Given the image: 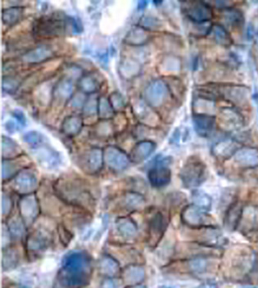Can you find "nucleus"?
<instances>
[{"label": "nucleus", "mask_w": 258, "mask_h": 288, "mask_svg": "<svg viewBox=\"0 0 258 288\" xmlns=\"http://www.w3.org/2000/svg\"><path fill=\"white\" fill-rule=\"evenodd\" d=\"M123 204L128 211H139L145 204V199L143 195L137 191H128L124 196Z\"/></svg>", "instance_id": "37"}, {"label": "nucleus", "mask_w": 258, "mask_h": 288, "mask_svg": "<svg viewBox=\"0 0 258 288\" xmlns=\"http://www.w3.org/2000/svg\"><path fill=\"white\" fill-rule=\"evenodd\" d=\"M138 26L147 31H156L162 27V22L153 16H143L139 21Z\"/></svg>", "instance_id": "48"}, {"label": "nucleus", "mask_w": 258, "mask_h": 288, "mask_svg": "<svg viewBox=\"0 0 258 288\" xmlns=\"http://www.w3.org/2000/svg\"><path fill=\"white\" fill-rule=\"evenodd\" d=\"M53 87L54 84L46 80L34 89V97L40 107H48L53 102Z\"/></svg>", "instance_id": "27"}, {"label": "nucleus", "mask_w": 258, "mask_h": 288, "mask_svg": "<svg viewBox=\"0 0 258 288\" xmlns=\"http://www.w3.org/2000/svg\"><path fill=\"white\" fill-rule=\"evenodd\" d=\"M188 266L190 270L194 273H203L206 272L208 268V261L205 258L194 257L188 262Z\"/></svg>", "instance_id": "49"}, {"label": "nucleus", "mask_w": 258, "mask_h": 288, "mask_svg": "<svg viewBox=\"0 0 258 288\" xmlns=\"http://www.w3.org/2000/svg\"><path fill=\"white\" fill-rule=\"evenodd\" d=\"M57 55V52L51 44H40L32 47L26 53L21 55L19 61L28 65H37L53 59Z\"/></svg>", "instance_id": "6"}, {"label": "nucleus", "mask_w": 258, "mask_h": 288, "mask_svg": "<svg viewBox=\"0 0 258 288\" xmlns=\"http://www.w3.org/2000/svg\"><path fill=\"white\" fill-rule=\"evenodd\" d=\"M32 151L36 161L44 169L52 170L57 169L61 165L62 158L59 152L47 143H43L42 145L32 149Z\"/></svg>", "instance_id": "7"}, {"label": "nucleus", "mask_w": 258, "mask_h": 288, "mask_svg": "<svg viewBox=\"0 0 258 288\" xmlns=\"http://www.w3.org/2000/svg\"><path fill=\"white\" fill-rule=\"evenodd\" d=\"M98 105H99V98L89 97L86 100L84 108L82 109L84 118L83 120H91L98 116Z\"/></svg>", "instance_id": "45"}, {"label": "nucleus", "mask_w": 258, "mask_h": 288, "mask_svg": "<svg viewBox=\"0 0 258 288\" xmlns=\"http://www.w3.org/2000/svg\"><path fill=\"white\" fill-rule=\"evenodd\" d=\"M123 281L117 278L108 277L103 282L101 288H123Z\"/></svg>", "instance_id": "56"}, {"label": "nucleus", "mask_w": 258, "mask_h": 288, "mask_svg": "<svg viewBox=\"0 0 258 288\" xmlns=\"http://www.w3.org/2000/svg\"><path fill=\"white\" fill-rule=\"evenodd\" d=\"M84 181L75 177L60 178L56 183V191L66 203L90 208L95 205L91 193L84 187Z\"/></svg>", "instance_id": "3"}, {"label": "nucleus", "mask_w": 258, "mask_h": 288, "mask_svg": "<svg viewBox=\"0 0 258 288\" xmlns=\"http://www.w3.org/2000/svg\"><path fill=\"white\" fill-rule=\"evenodd\" d=\"M184 11L187 18L194 23L210 22L212 17V10L209 5L200 1L186 3Z\"/></svg>", "instance_id": "13"}, {"label": "nucleus", "mask_w": 258, "mask_h": 288, "mask_svg": "<svg viewBox=\"0 0 258 288\" xmlns=\"http://www.w3.org/2000/svg\"><path fill=\"white\" fill-rule=\"evenodd\" d=\"M142 70V65L136 58L125 57L121 60L118 65V72L126 80H130L137 77Z\"/></svg>", "instance_id": "20"}, {"label": "nucleus", "mask_w": 258, "mask_h": 288, "mask_svg": "<svg viewBox=\"0 0 258 288\" xmlns=\"http://www.w3.org/2000/svg\"><path fill=\"white\" fill-rule=\"evenodd\" d=\"M92 274V261L84 251H74L65 255L57 282L62 288H84Z\"/></svg>", "instance_id": "1"}, {"label": "nucleus", "mask_w": 258, "mask_h": 288, "mask_svg": "<svg viewBox=\"0 0 258 288\" xmlns=\"http://www.w3.org/2000/svg\"><path fill=\"white\" fill-rule=\"evenodd\" d=\"M225 94L229 100L234 103H242L247 98V92L243 87H232L225 89Z\"/></svg>", "instance_id": "47"}, {"label": "nucleus", "mask_w": 258, "mask_h": 288, "mask_svg": "<svg viewBox=\"0 0 258 288\" xmlns=\"http://www.w3.org/2000/svg\"><path fill=\"white\" fill-rule=\"evenodd\" d=\"M256 47H257V48H258V35H257V37L256 38Z\"/></svg>", "instance_id": "64"}, {"label": "nucleus", "mask_w": 258, "mask_h": 288, "mask_svg": "<svg viewBox=\"0 0 258 288\" xmlns=\"http://www.w3.org/2000/svg\"><path fill=\"white\" fill-rule=\"evenodd\" d=\"M132 288H145V287H144V286H135Z\"/></svg>", "instance_id": "63"}, {"label": "nucleus", "mask_w": 258, "mask_h": 288, "mask_svg": "<svg viewBox=\"0 0 258 288\" xmlns=\"http://www.w3.org/2000/svg\"><path fill=\"white\" fill-rule=\"evenodd\" d=\"M84 126V120L77 115H71L65 118L62 121L61 130L62 132L68 137L77 135Z\"/></svg>", "instance_id": "29"}, {"label": "nucleus", "mask_w": 258, "mask_h": 288, "mask_svg": "<svg viewBox=\"0 0 258 288\" xmlns=\"http://www.w3.org/2000/svg\"><path fill=\"white\" fill-rule=\"evenodd\" d=\"M24 15V8L16 5L3 9L2 21L8 27H13L22 20Z\"/></svg>", "instance_id": "34"}, {"label": "nucleus", "mask_w": 258, "mask_h": 288, "mask_svg": "<svg viewBox=\"0 0 258 288\" xmlns=\"http://www.w3.org/2000/svg\"><path fill=\"white\" fill-rule=\"evenodd\" d=\"M19 262V255L14 247H7L3 250L2 265L4 270H10L15 268Z\"/></svg>", "instance_id": "39"}, {"label": "nucleus", "mask_w": 258, "mask_h": 288, "mask_svg": "<svg viewBox=\"0 0 258 288\" xmlns=\"http://www.w3.org/2000/svg\"><path fill=\"white\" fill-rule=\"evenodd\" d=\"M12 200L8 194L3 193L2 194V215L4 216H9L12 210Z\"/></svg>", "instance_id": "55"}, {"label": "nucleus", "mask_w": 258, "mask_h": 288, "mask_svg": "<svg viewBox=\"0 0 258 288\" xmlns=\"http://www.w3.org/2000/svg\"><path fill=\"white\" fill-rule=\"evenodd\" d=\"M12 116L22 127L26 126V125H27V117L25 116L24 113H22V111L15 109V110L13 111Z\"/></svg>", "instance_id": "57"}, {"label": "nucleus", "mask_w": 258, "mask_h": 288, "mask_svg": "<svg viewBox=\"0 0 258 288\" xmlns=\"http://www.w3.org/2000/svg\"><path fill=\"white\" fill-rule=\"evenodd\" d=\"M181 181L187 188H195L200 186L207 178L205 164L197 159L188 161L180 173Z\"/></svg>", "instance_id": "4"}, {"label": "nucleus", "mask_w": 258, "mask_h": 288, "mask_svg": "<svg viewBox=\"0 0 258 288\" xmlns=\"http://www.w3.org/2000/svg\"><path fill=\"white\" fill-rule=\"evenodd\" d=\"M99 268L100 272L108 277H115L120 273L119 263L110 255H104L100 259Z\"/></svg>", "instance_id": "35"}, {"label": "nucleus", "mask_w": 258, "mask_h": 288, "mask_svg": "<svg viewBox=\"0 0 258 288\" xmlns=\"http://www.w3.org/2000/svg\"><path fill=\"white\" fill-rule=\"evenodd\" d=\"M101 82L95 73H88L79 79L78 86L79 91L85 94H94L100 90Z\"/></svg>", "instance_id": "31"}, {"label": "nucleus", "mask_w": 258, "mask_h": 288, "mask_svg": "<svg viewBox=\"0 0 258 288\" xmlns=\"http://www.w3.org/2000/svg\"><path fill=\"white\" fill-rule=\"evenodd\" d=\"M3 160L17 158L22 156V150L18 143L9 137L3 135L1 143Z\"/></svg>", "instance_id": "33"}, {"label": "nucleus", "mask_w": 258, "mask_h": 288, "mask_svg": "<svg viewBox=\"0 0 258 288\" xmlns=\"http://www.w3.org/2000/svg\"><path fill=\"white\" fill-rule=\"evenodd\" d=\"M87 99L88 98L86 97L85 93L79 91L76 93H74L70 101L74 109H83Z\"/></svg>", "instance_id": "53"}, {"label": "nucleus", "mask_w": 258, "mask_h": 288, "mask_svg": "<svg viewBox=\"0 0 258 288\" xmlns=\"http://www.w3.org/2000/svg\"><path fill=\"white\" fill-rule=\"evenodd\" d=\"M148 178L152 187H165L171 180V171L165 165H154L149 169Z\"/></svg>", "instance_id": "17"}, {"label": "nucleus", "mask_w": 258, "mask_h": 288, "mask_svg": "<svg viewBox=\"0 0 258 288\" xmlns=\"http://www.w3.org/2000/svg\"><path fill=\"white\" fill-rule=\"evenodd\" d=\"M98 116L101 121H108L113 119L115 117V111L112 107L110 101L105 96L99 97L98 105Z\"/></svg>", "instance_id": "40"}, {"label": "nucleus", "mask_w": 258, "mask_h": 288, "mask_svg": "<svg viewBox=\"0 0 258 288\" xmlns=\"http://www.w3.org/2000/svg\"><path fill=\"white\" fill-rule=\"evenodd\" d=\"M167 228V221L163 214L157 212L151 218L148 224V243L151 247L158 244Z\"/></svg>", "instance_id": "14"}, {"label": "nucleus", "mask_w": 258, "mask_h": 288, "mask_svg": "<svg viewBox=\"0 0 258 288\" xmlns=\"http://www.w3.org/2000/svg\"><path fill=\"white\" fill-rule=\"evenodd\" d=\"M38 185V176L36 170L26 168L19 172L14 178L13 187L16 191L23 195L31 194Z\"/></svg>", "instance_id": "8"}, {"label": "nucleus", "mask_w": 258, "mask_h": 288, "mask_svg": "<svg viewBox=\"0 0 258 288\" xmlns=\"http://www.w3.org/2000/svg\"><path fill=\"white\" fill-rule=\"evenodd\" d=\"M234 160L241 167H256L258 166V149L254 148H240L234 155Z\"/></svg>", "instance_id": "22"}, {"label": "nucleus", "mask_w": 258, "mask_h": 288, "mask_svg": "<svg viewBox=\"0 0 258 288\" xmlns=\"http://www.w3.org/2000/svg\"><path fill=\"white\" fill-rule=\"evenodd\" d=\"M224 19L228 24L232 26L239 25L243 22V14L239 10L234 9H229L225 10L224 14Z\"/></svg>", "instance_id": "51"}, {"label": "nucleus", "mask_w": 258, "mask_h": 288, "mask_svg": "<svg viewBox=\"0 0 258 288\" xmlns=\"http://www.w3.org/2000/svg\"><path fill=\"white\" fill-rule=\"evenodd\" d=\"M243 207L242 203L234 202L229 206L225 213L224 225L225 229L229 231H234L240 225L241 220L243 217Z\"/></svg>", "instance_id": "21"}, {"label": "nucleus", "mask_w": 258, "mask_h": 288, "mask_svg": "<svg viewBox=\"0 0 258 288\" xmlns=\"http://www.w3.org/2000/svg\"><path fill=\"white\" fill-rule=\"evenodd\" d=\"M157 288H179L178 286H174V285H167V284H163V285H160Z\"/></svg>", "instance_id": "62"}, {"label": "nucleus", "mask_w": 258, "mask_h": 288, "mask_svg": "<svg viewBox=\"0 0 258 288\" xmlns=\"http://www.w3.org/2000/svg\"><path fill=\"white\" fill-rule=\"evenodd\" d=\"M50 239L48 233L40 230H35L29 234L26 242L27 251L30 256H39L49 246Z\"/></svg>", "instance_id": "15"}, {"label": "nucleus", "mask_w": 258, "mask_h": 288, "mask_svg": "<svg viewBox=\"0 0 258 288\" xmlns=\"http://www.w3.org/2000/svg\"><path fill=\"white\" fill-rule=\"evenodd\" d=\"M116 228L122 238L131 239L135 238L138 233V227L132 219L129 217H120L116 221Z\"/></svg>", "instance_id": "32"}, {"label": "nucleus", "mask_w": 258, "mask_h": 288, "mask_svg": "<svg viewBox=\"0 0 258 288\" xmlns=\"http://www.w3.org/2000/svg\"><path fill=\"white\" fill-rule=\"evenodd\" d=\"M158 68L161 72L166 74L179 72L181 69V62L176 56L166 55L159 63Z\"/></svg>", "instance_id": "38"}, {"label": "nucleus", "mask_w": 258, "mask_h": 288, "mask_svg": "<svg viewBox=\"0 0 258 288\" xmlns=\"http://www.w3.org/2000/svg\"><path fill=\"white\" fill-rule=\"evenodd\" d=\"M145 277V272L142 267L136 264H130L122 272V281L127 285L135 286L141 282Z\"/></svg>", "instance_id": "30"}, {"label": "nucleus", "mask_w": 258, "mask_h": 288, "mask_svg": "<svg viewBox=\"0 0 258 288\" xmlns=\"http://www.w3.org/2000/svg\"><path fill=\"white\" fill-rule=\"evenodd\" d=\"M22 126L17 121H13V120L7 121L5 124V129L7 130L9 134H14V133L17 132L18 130H20Z\"/></svg>", "instance_id": "58"}, {"label": "nucleus", "mask_w": 258, "mask_h": 288, "mask_svg": "<svg viewBox=\"0 0 258 288\" xmlns=\"http://www.w3.org/2000/svg\"><path fill=\"white\" fill-rule=\"evenodd\" d=\"M22 139L31 149H35L39 146L42 145L43 143H46V138L44 136V134L38 131L26 133L22 137Z\"/></svg>", "instance_id": "44"}, {"label": "nucleus", "mask_w": 258, "mask_h": 288, "mask_svg": "<svg viewBox=\"0 0 258 288\" xmlns=\"http://www.w3.org/2000/svg\"><path fill=\"white\" fill-rule=\"evenodd\" d=\"M22 81L20 78L17 75H6L3 77L2 89L7 93H15L18 89H20Z\"/></svg>", "instance_id": "42"}, {"label": "nucleus", "mask_w": 258, "mask_h": 288, "mask_svg": "<svg viewBox=\"0 0 258 288\" xmlns=\"http://www.w3.org/2000/svg\"><path fill=\"white\" fill-rule=\"evenodd\" d=\"M74 95V84L72 79L63 76L58 79V81L53 87V102L57 106L64 105L66 103L71 100Z\"/></svg>", "instance_id": "16"}, {"label": "nucleus", "mask_w": 258, "mask_h": 288, "mask_svg": "<svg viewBox=\"0 0 258 288\" xmlns=\"http://www.w3.org/2000/svg\"><path fill=\"white\" fill-rule=\"evenodd\" d=\"M220 121L225 130H235L241 126L243 119L237 111L225 108L220 113Z\"/></svg>", "instance_id": "28"}, {"label": "nucleus", "mask_w": 258, "mask_h": 288, "mask_svg": "<svg viewBox=\"0 0 258 288\" xmlns=\"http://www.w3.org/2000/svg\"><path fill=\"white\" fill-rule=\"evenodd\" d=\"M133 112L135 117L138 120L141 121L142 123L144 124L146 126H150L152 125V121L151 119H154L152 117V111L149 108L148 104H143L142 102H135L132 105Z\"/></svg>", "instance_id": "36"}, {"label": "nucleus", "mask_w": 258, "mask_h": 288, "mask_svg": "<svg viewBox=\"0 0 258 288\" xmlns=\"http://www.w3.org/2000/svg\"><path fill=\"white\" fill-rule=\"evenodd\" d=\"M156 143L151 140H142L132 148L130 154V161L138 164L143 162L154 152Z\"/></svg>", "instance_id": "19"}, {"label": "nucleus", "mask_w": 258, "mask_h": 288, "mask_svg": "<svg viewBox=\"0 0 258 288\" xmlns=\"http://www.w3.org/2000/svg\"><path fill=\"white\" fill-rule=\"evenodd\" d=\"M194 130L202 137H208L214 130L215 118L211 115L194 114Z\"/></svg>", "instance_id": "23"}, {"label": "nucleus", "mask_w": 258, "mask_h": 288, "mask_svg": "<svg viewBox=\"0 0 258 288\" xmlns=\"http://www.w3.org/2000/svg\"><path fill=\"white\" fill-rule=\"evenodd\" d=\"M169 88L165 80L154 79L146 87L143 99L151 108H159L165 103L169 93Z\"/></svg>", "instance_id": "5"}, {"label": "nucleus", "mask_w": 258, "mask_h": 288, "mask_svg": "<svg viewBox=\"0 0 258 288\" xmlns=\"http://www.w3.org/2000/svg\"><path fill=\"white\" fill-rule=\"evenodd\" d=\"M225 238L218 229L214 227H207V229H202L199 242L200 244L207 246H218L225 244Z\"/></svg>", "instance_id": "26"}, {"label": "nucleus", "mask_w": 258, "mask_h": 288, "mask_svg": "<svg viewBox=\"0 0 258 288\" xmlns=\"http://www.w3.org/2000/svg\"><path fill=\"white\" fill-rule=\"evenodd\" d=\"M114 129V125H113V121H111V120L101 121L95 128V132L99 137L108 138L113 134Z\"/></svg>", "instance_id": "50"}, {"label": "nucleus", "mask_w": 258, "mask_h": 288, "mask_svg": "<svg viewBox=\"0 0 258 288\" xmlns=\"http://www.w3.org/2000/svg\"><path fill=\"white\" fill-rule=\"evenodd\" d=\"M104 163L114 171H122L130 165V156L115 146H108L104 150Z\"/></svg>", "instance_id": "9"}, {"label": "nucleus", "mask_w": 258, "mask_h": 288, "mask_svg": "<svg viewBox=\"0 0 258 288\" xmlns=\"http://www.w3.org/2000/svg\"><path fill=\"white\" fill-rule=\"evenodd\" d=\"M28 161L23 156H18L17 158L3 160L2 178L3 180H9L14 178L22 169H26Z\"/></svg>", "instance_id": "18"}, {"label": "nucleus", "mask_w": 258, "mask_h": 288, "mask_svg": "<svg viewBox=\"0 0 258 288\" xmlns=\"http://www.w3.org/2000/svg\"><path fill=\"white\" fill-rule=\"evenodd\" d=\"M11 237L12 236L11 234H10V233H9V229H8V226L3 225L2 237H1L3 249H5L6 246H8L9 242H10V238H11Z\"/></svg>", "instance_id": "59"}, {"label": "nucleus", "mask_w": 258, "mask_h": 288, "mask_svg": "<svg viewBox=\"0 0 258 288\" xmlns=\"http://www.w3.org/2000/svg\"><path fill=\"white\" fill-rule=\"evenodd\" d=\"M192 200L195 206L203 211H210L212 208V198L203 190H194L192 191Z\"/></svg>", "instance_id": "41"}, {"label": "nucleus", "mask_w": 258, "mask_h": 288, "mask_svg": "<svg viewBox=\"0 0 258 288\" xmlns=\"http://www.w3.org/2000/svg\"><path fill=\"white\" fill-rule=\"evenodd\" d=\"M210 216L205 211L200 209L194 204L189 205L181 212V220L190 228H200L208 225Z\"/></svg>", "instance_id": "11"}, {"label": "nucleus", "mask_w": 258, "mask_h": 288, "mask_svg": "<svg viewBox=\"0 0 258 288\" xmlns=\"http://www.w3.org/2000/svg\"><path fill=\"white\" fill-rule=\"evenodd\" d=\"M147 5H148V3L145 2V1H140V2H139V4H138V9H139V10H141V9H144V8L147 6Z\"/></svg>", "instance_id": "61"}, {"label": "nucleus", "mask_w": 258, "mask_h": 288, "mask_svg": "<svg viewBox=\"0 0 258 288\" xmlns=\"http://www.w3.org/2000/svg\"><path fill=\"white\" fill-rule=\"evenodd\" d=\"M21 218L25 224H31L37 218L40 214V208L39 201L36 195L27 194L21 198L18 203Z\"/></svg>", "instance_id": "12"}, {"label": "nucleus", "mask_w": 258, "mask_h": 288, "mask_svg": "<svg viewBox=\"0 0 258 288\" xmlns=\"http://www.w3.org/2000/svg\"><path fill=\"white\" fill-rule=\"evenodd\" d=\"M239 148L238 143L232 139H225L216 143L212 148L215 156L221 159H228L234 156Z\"/></svg>", "instance_id": "25"}, {"label": "nucleus", "mask_w": 258, "mask_h": 288, "mask_svg": "<svg viewBox=\"0 0 258 288\" xmlns=\"http://www.w3.org/2000/svg\"><path fill=\"white\" fill-rule=\"evenodd\" d=\"M58 234H59L61 242L65 246H67L71 242V240L72 239L73 236L71 232L67 230L66 227L63 226V225H59L58 227Z\"/></svg>", "instance_id": "54"}, {"label": "nucleus", "mask_w": 258, "mask_h": 288, "mask_svg": "<svg viewBox=\"0 0 258 288\" xmlns=\"http://www.w3.org/2000/svg\"><path fill=\"white\" fill-rule=\"evenodd\" d=\"M83 27L78 19L61 14L60 12L43 16L32 25V36L35 40H51L65 36L66 34L81 33Z\"/></svg>", "instance_id": "2"}, {"label": "nucleus", "mask_w": 258, "mask_h": 288, "mask_svg": "<svg viewBox=\"0 0 258 288\" xmlns=\"http://www.w3.org/2000/svg\"><path fill=\"white\" fill-rule=\"evenodd\" d=\"M108 99L114 109L115 113H121V111L126 108V99L120 92H113Z\"/></svg>", "instance_id": "52"}, {"label": "nucleus", "mask_w": 258, "mask_h": 288, "mask_svg": "<svg viewBox=\"0 0 258 288\" xmlns=\"http://www.w3.org/2000/svg\"><path fill=\"white\" fill-rule=\"evenodd\" d=\"M104 163V151L99 148H93L86 151L79 158L80 168L90 174H97L100 172Z\"/></svg>", "instance_id": "10"}, {"label": "nucleus", "mask_w": 258, "mask_h": 288, "mask_svg": "<svg viewBox=\"0 0 258 288\" xmlns=\"http://www.w3.org/2000/svg\"><path fill=\"white\" fill-rule=\"evenodd\" d=\"M212 31L213 37L219 44L227 47L232 44L231 37L225 27H221L220 25H215L214 27H212Z\"/></svg>", "instance_id": "46"}, {"label": "nucleus", "mask_w": 258, "mask_h": 288, "mask_svg": "<svg viewBox=\"0 0 258 288\" xmlns=\"http://www.w3.org/2000/svg\"><path fill=\"white\" fill-rule=\"evenodd\" d=\"M8 229L9 233L11 234L12 238L15 239L22 238L25 233V223L20 217H14L11 220H9L8 223Z\"/></svg>", "instance_id": "43"}, {"label": "nucleus", "mask_w": 258, "mask_h": 288, "mask_svg": "<svg viewBox=\"0 0 258 288\" xmlns=\"http://www.w3.org/2000/svg\"><path fill=\"white\" fill-rule=\"evenodd\" d=\"M150 39L149 32L139 26L132 27L129 31L126 37L124 38V43L131 47H140L145 44Z\"/></svg>", "instance_id": "24"}, {"label": "nucleus", "mask_w": 258, "mask_h": 288, "mask_svg": "<svg viewBox=\"0 0 258 288\" xmlns=\"http://www.w3.org/2000/svg\"><path fill=\"white\" fill-rule=\"evenodd\" d=\"M197 288H218V285L215 281H209L201 284L200 286Z\"/></svg>", "instance_id": "60"}]
</instances>
